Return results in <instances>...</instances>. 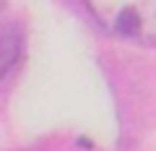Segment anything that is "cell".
<instances>
[{"instance_id":"obj_1","label":"cell","mask_w":156,"mask_h":151,"mask_svg":"<svg viewBox=\"0 0 156 151\" xmlns=\"http://www.w3.org/2000/svg\"><path fill=\"white\" fill-rule=\"evenodd\" d=\"M86 5L109 34L156 47V0H89Z\"/></svg>"},{"instance_id":"obj_2","label":"cell","mask_w":156,"mask_h":151,"mask_svg":"<svg viewBox=\"0 0 156 151\" xmlns=\"http://www.w3.org/2000/svg\"><path fill=\"white\" fill-rule=\"evenodd\" d=\"M16 47H18V37L11 31L3 34V73L8 70V68L13 65V60H16Z\"/></svg>"}]
</instances>
